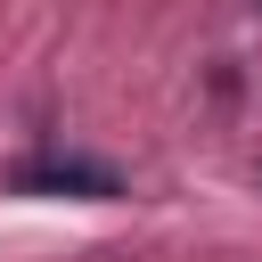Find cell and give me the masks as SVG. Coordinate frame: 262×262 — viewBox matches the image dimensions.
<instances>
[{
	"instance_id": "7a4b0ae2",
	"label": "cell",
	"mask_w": 262,
	"mask_h": 262,
	"mask_svg": "<svg viewBox=\"0 0 262 262\" xmlns=\"http://www.w3.org/2000/svg\"><path fill=\"white\" fill-rule=\"evenodd\" d=\"M254 8H262V0H254Z\"/></svg>"
},
{
	"instance_id": "6da1fadb",
	"label": "cell",
	"mask_w": 262,
	"mask_h": 262,
	"mask_svg": "<svg viewBox=\"0 0 262 262\" xmlns=\"http://www.w3.org/2000/svg\"><path fill=\"white\" fill-rule=\"evenodd\" d=\"M16 188L25 196H123V180L106 164H90V156H41V164L16 172Z\"/></svg>"
}]
</instances>
